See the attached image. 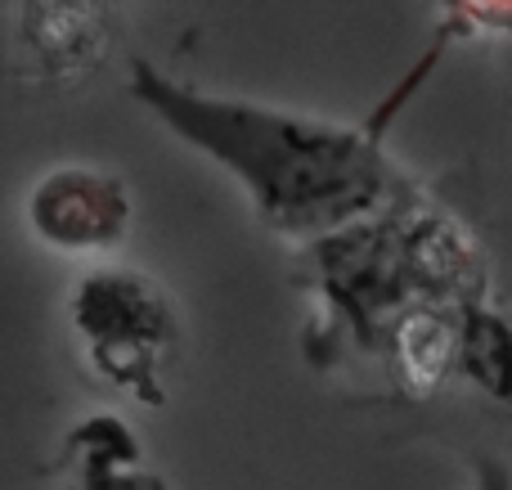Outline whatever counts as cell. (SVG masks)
<instances>
[{
	"label": "cell",
	"instance_id": "1",
	"mask_svg": "<svg viewBox=\"0 0 512 490\" xmlns=\"http://www.w3.org/2000/svg\"><path fill=\"white\" fill-rule=\"evenodd\" d=\"M131 90L158 113L162 126L234 171L256 216L279 234H342L369 225V216L387 212L409 194L405 176L369 126L198 95L158 77L140 59L131 63Z\"/></svg>",
	"mask_w": 512,
	"mask_h": 490
},
{
	"label": "cell",
	"instance_id": "3",
	"mask_svg": "<svg viewBox=\"0 0 512 490\" xmlns=\"http://www.w3.org/2000/svg\"><path fill=\"white\" fill-rule=\"evenodd\" d=\"M131 194L99 167H54L27 198V221L59 252H108L131 234Z\"/></svg>",
	"mask_w": 512,
	"mask_h": 490
},
{
	"label": "cell",
	"instance_id": "4",
	"mask_svg": "<svg viewBox=\"0 0 512 490\" xmlns=\"http://www.w3.org/2000/svg\"><path fill=\"white\" fill-rule=\"evenodd\" d=\"M450 36H512V0H436Z\"/></svg>",
	"mask_w": 512,
	"mask_h": 490
},
{
	"label": "cell",
	"instance_id": "5",
	"mask_svg": "<svg viewBox=\"0 0 512 490\" xmlns=\"http://www.w3.org/2000/svg\"><path fill=\"white\" fill-rule=\"evenodd\" d=\"M463 490H512V464L495 450L468 459V486Z\"/></svg>",
	"mask_w": 512,
	"mask_h": 490
},
{
	"label": "cell",
	"instance_id": "2",
	"mask_svg": "<svg viewBox=\"0 0 512 490\" xmlns=\"http://www.w3.org/2000/svg\"><path fill=\"white\" fill-rule=\"evenodd\" d=\"M90 369L144 405L167 401V360L180 342L171 297L140 270H90L68 306Z\"/></svg>",
	"mask_w": 512,
	"mask_h": 490
}]
</instances>
